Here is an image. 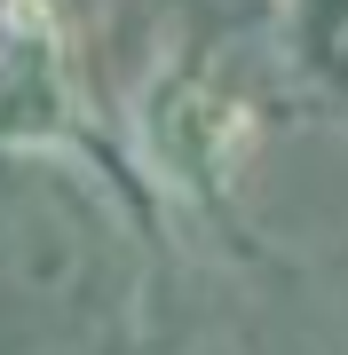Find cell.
<instances>
[{
  "mask_svg": "<svg viewBox=\"0 0 348 355\" xmlns=\"http://www.w3.org/2000/svg\"><path fill=\"white\" fill-rule=\"evenodd\" d=\"M261 135L270 119L245 103L230 79L214 71V55L198 40L167 48V64L142 79L135 95V150L151 166L158 190H174L182 205H198L222 237L245 245V182H254V158H261Z\"/></svg>",
  "mask_w": 348,
  "mask_h": 355,
  "instance_id": "cell-2",
  "label": "cell"
},
{
  "mask_svg": "<svg viewBox=\"0 0 348 355\" xmlns=\"http://www.w3.org/2000/svg\"><path fill=\"white\" fill-rule=\"evenodd\" d=\"M277 40H285V71L301 79V95L348 111V0H285Z\"/></svg>",
  "mask_w": 348,
  "mask_h": 355,
  "instance_id": "cell-3",
  "label": "cell"
},
{
  "mask_svg": "<svg viewBox=\"0 0 348 355\" xmlns=\"http://www.w3.org/2000/svg\"><path fill=\"white\" fill-rule=\"evenodd\" d=\"M0 150H64L119 198L142 237H158V182L142 150H127L88 79H79V32L64 0H0Z\"/></svg>",
  "mask_w": 348,
  "mask_h": 355,
  "instance_id": "cell-1",
  "label": "cell"
}]
</instances>
